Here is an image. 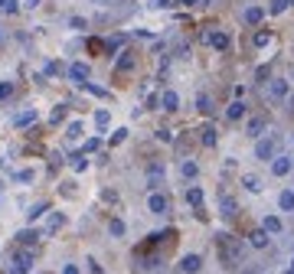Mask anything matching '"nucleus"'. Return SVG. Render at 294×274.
I'll use <instances>...</instances> for the list:
<instances>
[{
  "instance_id": "21",
  "label": "nucleus",
  "mask_w": 294,
  "mask_h": 274,
  "mask_svg": "<svg viewBox=\"0 0 294 274\" xmlns=\"http://www.w3.org/2000/svg\"><path fill=\"white\" fill-rule=\"evenodd\" d=\"M46 209H49V203H36L30 212H26V219H30V222H36V219H39V216H43Z\"/></svg>"
},
{
  "instance_id": "32",
  "label": "nucleus",
  "mask_w": 294,
  "mask_h": 274,
  "mask_svg": "<svg viewBox=\"0 0 294 274\" xmlns=\"http://www.w3.org/2000/svg\"><path fill=\"white\" fill-rule=\"evenodd\" d=\"M16 180H20V183H30L33 180V170H20V173H16Z\"/></svg>"
},
{
  "instance_id": "43",
  "label": "nucleus",
  "mask_w": 294,
  "mask_h": 274,
  "mask_svg": "<svg viewBox=\"0 0 294 274\" xmlns=\"http://www.w3.org/2000/svg\"><path fill=\"white\" fill-rule=\"evenodd\" d=\"M203 3H213V0H203Z\"/></svg>"
},
{
  "instance_id": "30",
  "label": "nucleus",
  "mask_w": 294,
  "mask_h": 274,
  "mask_svg": "<svg viewBox=\"0 0 294 274\" xmlns=\"http://www.w3.org/2000/svg\"><path fill=\"white\" fill-rule=\"evenodd\" d=\"M95 124H98V127L108 124V111H98V114H95Z\"/></svg>"
},
{
  "instance_id": "3",
  "label": "nucleus",
  "mask_w": 294,
  "mask_h": 274,
  "mask_svg": "<svg viewBox=\"0 0 294 274\" xmlns=\"http://www.w3.org/2000/svg\"><path fill=\"white\" fill-rule=\"evenodd\" d=\"M88 75H92V69H88L85 62H72L69 65V82H75V85H85Z\"/></svg>"
},
{
  "instance_id": "38",
  "label": "nucleus",
  "mask_w": 294,
  "mask_h": 274,
  "mask_svg": "<svg viewBox=\"0 0 294 274\" xmlns=\"http://www.w3.org/2000/svg\"><path fill=\"white\" fill-rule=\"evenodd\" d=\"M62 274H78V268L75 265H66V268H62Z\"/></svg>"
},
{
  "instance_id": "7",
  "label": "nucleus",
  "mask_w": 294,
  "mask_h": 274,
  "mask_svg": "<svg viewBox=\"0 0 294 274\" xmlns=\"http://www.w3.org/2000/svg\"><path fill=\"white\" fill-rule=\"evenodd\" d=\"M200 265H203L200 255H183V258H180V271H183V274H196V271H200Z\"/></svg>"
},
{
  "instance_id": "40",
  "label": "nucleus",
  "mask_w": 294,
  "mask_h": 274,
  "mask_svg": "<svg viewBox=\"0 0 294 274\" xmlns=\"http://www.w3.org/2000/svg\"><path fill=\"white\" fill-rule=\"evenodd\" d=\"M26 7H39V0H26Z\"/></svg>"
},
{
  "instance_id": "12",
  "label": "nucleus",
  "mask_w": 294,
  "mask_h": 274,
  "mask_svg": "<svg viewBox=\"0 0 294 274\" xmlns=\"http://www.w3.org/2000/svg\"><path fill=\"white\" fill-rule=\"evenodd\" d=\"M262 131H265V117H252L245 124V134L248 137H262Z\"/></svg>"
},
{
  "instance_id": "15",
  "label": "nucleus",
  "mask_w": 294,
  "mask_h": 274,
  "mask_svg": "<svg viewBox=\"0 0 294 274\" xmlns=\"http://www.w3.org/2000/svg\"><path fill=\"white\" fill-rule=\"evenodd\" d=\"M219 209H222V216H235V212H239V203H235L232 196H222V199H219Z\"/></svg>"
},
{
  "instance_id": "17",
  "label": "nucleus",
  "mask_w": 294,
  "mask_h": 274,
  "mask_svg": "<svg viewBox=\"0 0 294 274\" xmlns=\"http://www.w3.org/2000/svg\"><path fill=\"white\" fill-rule=\"evenodd\" d=\"M262 20H265V7H248L245 10V23L255 26V23H262Z\"/></svg>"
},
{
  "instance_id": "28",
  "label": "nucleus",
  "mask_w": 294,
  "mask_h": 274,
  "mask_svg": "<svg viewBox=\"0 0 294 274\" xmlns=\"http://www.w3.org/2000/svg\"><path fill=\"white\" fill-rule=\"evenodd\" d=\"M66 137H72V141L82 137V124H78V121H75V124H69V134H66Z\"/></svg>"
},
{
  "instance_id": "34",
  "label": "nucleus",
  "mask_w": 294,
  "mask_h": 274,
  "mask_svg": "<svg viewBox=\"0 0 294 274\" xmlns=\"http://www.w3.org/2000/svg\"><path fill=\"white\" fill-rule=\"evenodd\" d=\"M62 117H66V108H62V105H59V108H56V111H53V124H59Z\"/></svg>"
},
{
  "instance_id": "16",
  "label": "nucleus",
  "mask_w": 294,
  "mask_h": 274,
  "mask_svg": "<svg viewBox=\"0 0 294 274\" xmlns=\"http://www.w3.org/2000/svg\"><path fill=\"white\" fill-rule=\"evenodd\" d=\"M278 206H281V212H294V189H285L278 196Z\"/></svg>"
},
{
  "instance_id": "9",
  "label": "nucleus",
  "mask_w": 294,
  "mask_h": 274,
  "mask_svg": "<svg viewBox=\"0 0 294 274\" xmlns=\"http://www.w3.org/2000/svg\"><path fill=\"white\" fill-rule=\"evenodd\" d=\"M268 242H271V235H268V232H262V228H255V232L248 235V245H252V248H265Z\"/></svg>"
},
{
  "instance_id": "33",
  "label": "nucleus",
  "mask_w": 294,
  "mask_h": 274,
  "mask_svg": "<svg viewBox=\"0 0 294 274\" xmlns=\"http://www.w3.org/2000/svg\"><path fill=\"white\" fill-rule=\"evenodd\" d=\"M124 137H128V131H124V127H121V131H115V134H111V144H121Z\"/></svg>"
},
{
  "instance_id": "24",
  "label": "nucleus",
  "mask_w": 294,
  "mask_h": 274,
  "mask_svg": "<svg viewBox=\"0 0 294 274\" xmlns=\"http://www.w3.org/2000/svg\"><path fill=\"white\" fill-rule=\"evenodd\" d=\"M108 232L115 235V238H121V235H124V222H121V219H111V222H108Z\"/></svg>"
},
{
  "instance_id": "37",
  "label": "nucleus",
  "mask_w": 294,
  "mask_h": 274,
  "mask_svg": "<svg viewBox=\"0 0 294 274\" xmlns=\"http://www.w3.org/2000/svg\"><path fill=\"white\" fill-rule=\"evenodd\" d=\"M3 10H7V13H16L20 7H16V0H7V7H3Z\"/></svg>"
},
{
  "instance_id": "13",
  "label": "nucleus",
  "mask_w": 294,
  "mask_h": 274,
  "mask_svg": "<svg viewBox=\"0 0 294 274\" xmlns=\"http://www.w3.org/2000/svg\"><path fill=\"white\" fill-rule=\"evenodd\" d=\"M160 180H163V164H154L150 170H147V186L154 189V186H157Z\"/></svg>"
},
{
  "instance_id": "26",
  "label": "nucleus",
  "mask_w": 294,
  "mask_h": 274,
  "mask_svg": "<svg viewBox=\"0 0 294 274\" xmlns=\"http://www.w3.org/2000/svg\"><path fill=\"white\" fill-rule=\"evenodd\" d=\"M186 199H190V206H200V203H203V193H200V189L193 186L190 193H186Z\"/></svg>"
},
{
  "instance_id": "2",
  "label": "nucleus",
  "mask_w": 294,
  "mask_h": 274,
  "mask_svg": "<svg viewBox=\"0 0 294 274\" xmlns=\"http://www.w3.org/2000/svg\"><path fill=\"white\" fill-rule=\"evenodd\" d=\"M147 209L154 212V216H167V212H170V203H167V196H163V193H150Z\"/></svg>"
},
{
  "instance_id": "41",
  "label": "nucleus",
  "mask_w": 294,
  "mask_h": 274,
  "mask_svg": "<svg viewBox=\"0 0 294 274\" xmlns=\"http://www.w3.org/2000/svg\"><path fill=\"white\" fill-rule=\"evenodd\" d=\"M167 3H170V0H157V7H167Z\"/></svg>"
},
{
  "instance_id": "1",
  "label": "nucleus",
  "mask_w": 294,
  "mask_h": 274,
  "mask_svg": "<svg viewBox=\"0 0 294 274\" xmlns=\"http://www.w3.org/2000/svg\"><path fill=\"white\" fill-rule=\"evenodd\" d=\"M275 150H278V141H275V137H265V141L255 144V157L258 160H275Z\"/></svg>"
},
{
  "instance_id": "31",
  "label": "nucleus",
  "mask_w": 294,
  "mask_h": 274,
  "mask_svg": "<svg viewBox=\"0 0 294 274\" xmlns=\"http://www.w3.org/2000/svg\"><path fill=\"white\" fill-rule=\"evenodd\" d=\"M10 92H13V82H0V98H7Z\"/></svg>"
},
{
  "instance_id": "5",
  "label": "nucleus",
  "mask_w": 294,
  "mask_h": 274,
  "mask_svg": "<svg viewBox=\"0 0 294 274\" xmlns=\"http://www.w3.org/2000/svg\"><path fill=\"white\" fill-rule=\"evenodd\" d=\"M291 157H285V154H278L275 157V160H271V173H275V176H288V173H291Z\"/></svg>"
},
{
  "instance_id": "14",
  "label": "nucleus",
  "mask_w": 294,
  "mask_h": 274,
  "mask_svg": "<svg viewBox=\"0 0 294 274\" xmlns=\"http://www.w3.org/2000/svg\"><path fill=\"white\" fill-rule=\"evenodd\" d=\"M160 105H163V111H177V108H180V95H177V92H163Z\"/></svg>"
},
{
  "instance_id": "20",
  "label": "nucleus",
  "mask_w": 294,
  "mask_h": 274,
  "mask_svg": "<svg viewBox=\"0 0 294 274\" xmlns=\"http://www.w3.org/2000/svg\"><path fill=\"white\" fill-rule=\"evenodd\" d=\"M180 173H183L186 180H193L196 173H200V166H196V164H193V160H183V166H180Z\"/></svg>"
},
{
  "instance_id": "25",
  "label": "nucleus",
  "mask_w": 294,
  "mask_h": 274,
  "mask_svg": "<svg viewBox=\"0 0 294 274\" xmlns=\"http://www.w3.org/2000/svg\"><path fill=\"white\" fill-rule=\"evenodd\" d=\"M203 144H206V147L216 144V127H203Z\"/></svg>"
},
{
  "instance_id": "10",
  "label": "nucleus",
  "mask_w": 294,
  "mask_h": 274,
  "mask_svg": "<svg viewBox=\"0 0 294 274\" xmlns=\"http://www.w3.org/2000/svg\"><path fill=\"white\" fill-rule=\"evenodd\" d=\"M16 242H20V245H26V248H33V245L39 242V232H36V228H23V232L16 235Z\"/></svg>"
},
{
  "instance_id": "6",
  "label": "nucleus",
  "mask_w": 294,
  "mask_h": 274,
  "mask_svg": "<svg viewBox=\"0 0 294 274\" xmlns=\"http://www.w3.org/2000/svg\"><path fill=\"white\" fill-rule=\"evenodd\" d=\"M134 62H138L134 53H121V55H118V62H115V72H118V75H128V72L134 69Z\"/></svg>"
},
{
  "instance_id": "23",
  "label": "nucleus",
  "mask_w": 294,
  "mask_h": 274,
  "mask_svg": "<svg viewBox=\"0 0 294 274\" xmlns=\"http://www.w3.org/2000/svg\"><path fill=\"white\" fill-rule=\"evenodd\" d=\"M196 108H200L203 114H209V111H213V98H209V95H200V98H196Z\"/></svg>"
},
{
  "instance_id": "4",
  "label": "nucleus",
  "mask_w": 294,
  "mask_h": 274,
  "mask_svg": "<svg viewBox=\"0 0 294 274\" xmlns=\"http://www.w3.org/2000/svg\"><path fill=\"white\" fill-rule=\"evenodd\" d=\"M288 92H291V85H288V78H271V82H268V95L275 98V102L288 98Z\"/></svg>"
},
{
  "instance_id": "22",
  "label": "nucleus",
  "mask_w": 294,
  "mask_h": 274,
  "mask_svg": "<svg viewBox=\"0 0 294 274\" xmlns=\"http://www.w3.org/2000/svg\"><path fill=\"white\" fill-rule=\"evenodd\" d=\"M209 43H213L216 49H225V46H229V36H225V33H213V36H209Z\"/></svg>"
},
{
  "instance_id": "35",
  "label": "nucleus",
  "mask_w": 294,
  "mask_h": 274,
  "mask_svg": "<svg viewBox=\"0 0 294 274\" xmlns=\"http://www.w3.org/2000/svg\"><path fill=\"white\" fill-rule=\"evenodd\" d=\"M62 222H66V219H62V216H53V219H49V232H56V228H59Z\"/></svg>"
},
{
  "instance_id": "27",
  "label": "nucleus",
  "mask_w": 294,
  "mask_h": 274,
  "mask_svg": "<svg viewBox=\"0 0 294 274\" xmlns=\"http://www.w3.org/2000/svg\"><path fill=\"white\" fill-rule=\"evenodd\" d=\"M72 166H75V170H85V166H88L85 154H75V157H72Z\"/></svg>"
},
{
  "instance_id": "19",
  "label": "nucleus",
  "mask_w": 294,
  "mask_h": 274,
  "mask_svg": "<svg viewBox=\"0 0 294 274\" xmlns=\"http://www.w3.org/2000/svg\"><path fill=\"white\" fill-rule=\"evenodd\" d=\"M33 121H36V111H23V114H16V121H13V124L16 127H26V124H33Z\"/></svg>"
},
{
  "instance_id": "8",
  "label": "nucleus",
  "mask_w": 294,
  "mask_h": 274,
  "mask_svg": "<svg viewBox=\"0 0 294 274\" xmlns=\"http://www.w3.org/2000/svg\"><path fill=\"white\" fill-rule=\"evenodd\" d=\"M242 186H245L248 193H262V189H265V183L258 180L255 173H245V176H242Z\"/></svg>"
},
{
  "instance_id": "36",
  "label": "nucleus",
  "mask_w": 294,
  "mask_h": 274,
  "mask_svg": "<svg viewBox=\"0 0 294 274\" xmlns=\"http://www.w3.org/2000/svg\"><path fill=\"white\" fill-rule=\"evenodd\" d=\"M98 147H101L98 137H88V141H85V150H98Z\"/></svg>"
},
{
  "instance_id": "29",
  "label": "nucleus",
  "mask_w": 294,
  "mask_h": 274,
  "mask_svg": "<svg viewBox=\"0 0 294 274\" xmlns=\"http://www.w3.org/2000/svg\"><path fill=\"white\" fill-rule=\"evenodd\" d=\"M268 39H271V33H268V30L255 33V46H265V43H268Z\"/></svg>"
},
{
  "instance_id": "39",
  "label": "nucleus",
  "mask_w": 294,
  "mask_h": 274,
  "mask_svg": "<svg viewBox=\"0 0 294 274\" xmlns=\"http://www.w3.org/2000/svg\"><path fill=\"white\" fill-rule=\"evenodd\" d=\"M88 268H92V274H105V271H101V268H98V265H95V261H92V258H88Z\"/></svg>"
},
{
  "instance_id": "42",
  "label": "nucleus",
  "mask_w": 294,
  "mask_h": 274,
  "mask_svg": "<svg viewBox=\"0 0 294 274\" xmlns=\"http://www.w3.org/2000/svg\"><path fill=\"white\" fill-rule=\"evenodd\" d=\"M3 7H7V0H0V10H3Z\"/></svg>"
},
{
  "instance_id": "11",
  "label": "nucleus",
  "mask_w": 294,
  "mask_h": 274,
  "mask_svg": "<svg viewBox=\"0 0 294 274\" xmlns=\"http://www.w3.org/2000/svg\"><path fill=\"white\" fill-rule=\"evenodd\" d=\"M225 117H229V121H239V117H245V105H242V98H235V102L225 108Z\"/></svg>"
},
{
  "instance_id": "18",
  "label": "nucleus",
  "mask_w": 294,
  "mask_h": 274,
  "mask_svg": "<svg viewBox=\"0 0 294 274\" xmlns=\"http://www.w3.org/2000/svg\"><path fill=\"white\" fill-rule=\"evenodd\" d=\"M262 232H268V235H278V232H281V219H278V216H265V225H262Z\"/></svg>"
}]
</instances>
